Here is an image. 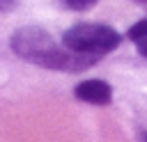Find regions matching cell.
I'll use <instances>...</instances> for the list:
<instances>
[{
    "mask_svg": "<svg viewBox=\"0 0 147 142\" xmlns=\"http://www.w3.org/2000/svg\"><path fill=\"white\" fill-rule=\"evenodd\" d=\"M11 50L28 62L57 71H83L96 60V55L74 53L64 46H57L46 30L34 25L21 27L11 34Z\"/></svg>",
    "mask_w": 147,
    "mask_h": 142,
    "instance_id": "6da1fadb",
    "label": "cell"
},
{
    "mask_svg": "<svg viewBox=\"0 0 147 142\" xmlns=\"http://www.w3.org/2000/svg\"><path fill=\"white\" fill-rule=\"evenodd\" d=\"M122 37L117 30L110 25L101 23H78L69 27L62 34V46L74 50V53H85V55H106L119 46Z\"/></svg>",
    "mask_w": 147,
    "mask_h": 142,
    "instance_id": "7a4b0ae2",
    "label": "cell"
},
{
    "mask_svg": "<svg viewBox=\"0 0 147 142\" xmlns=\"http://www.w3.org/2000/svg\"><path fill=\"white\" fill-rule=\"evenodd\" d=\"M76 96L85 103H94V105H106L113 98V89L108 87V82L103 80H83L76 87Z\"/></svg>",
    "mask_w": 147,
    "mask_h": 142,
    "instance_id": "3957f363",
    "label": "cell"
},
{
    "mask_svg": "<svg viewBox=\"0 0 147 142\" xmlns=\"http://www.w3.org/2000/svg\"><path fill=\"white\" fill-rule=\"evenodd\" d=\"M129 39L136 44L138 53L142 57H147V18L145 21H138L131 30H129Z\"/></svg>",
    "mask_w": 147,
    "mask_h": 142,
    "instance_id": "277c9868",
    "label": "cell"
},
{
    "mask_svg": "<svg viewBox=\"0 0 147 142\" xmlns=\"http://www.w3.org/2000/svg\"><path fill=\"white\" fill-rule=\"evenodd\" d=\"M16 2H18V0H0V11H9V9H14Z\"/></svg>",
    "mask_w": 147,
    "mask_h": 142,
    "instance_id": "5b68a950",
    "label": "cell"
},
{
    "mask_svg": "<svg viewBox=\"0 0 147 142\" xmlns=\"http://www.w3.org/2000/svg\"><path fill=\"white\" fill-rule=\"evenodd\" d=\"M140 142H147V131H145V133L140 135Z\"/></svg>",
    "mask_w": 147,
    "mask_h": 142,
    "instance_id": "8992f818",
    "label": "cell"
}]
</instances>
